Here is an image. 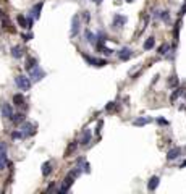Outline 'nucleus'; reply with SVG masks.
Listing matches in <instances>:
<instances>
[{
    "label": "nucleus",
    "instance_id": "nucleus-1",
    "mask_svg": "<svg viewBox=\"0 0 186 194\" xmlns=\"http://www.w3.org/2000/svg\"><path fill=\"white\" fill-rule=\"evenodd\" d=\"M31 80H29V78H26V76H16L15 78V84L18 86V88L19 89H23V91H28V89H29L31 88Z\"/></svg>",
    "mask_w": 186,
    "mask_h": 194
},
{
    "label": "nucleus",
    "instance_id": "nucleus-2",
    "mask_svg": "<svg viewBox=\"0 0 186 194\" xmlns=\"http://www.w3.org/2000/svg\"><path fill=\"white\" fill-rule=\"evenodd\" d=\"M83 58L88 62L89 65H92V67H105V65H107V60L94 58V57H91V55H88V54H83Z\"/></svg>",
    "mask_w": 186,
    "mask_h": 194
},
{
    "label": "nucleus",
    "instance_id": "nucleus-3",
    "mask_svg": "<svg viewBox=\"0 0 186 194\" xmlns=\"http://www.w3.org/2000/svg\"><path fill=\"white\" fill-rule=\"evenodd\" d=\"M29 76H31V81H41L42 78L45 76V71L41 70V67L37 65L36 68H32V70L29 71Z\"/></svg>",
    "mask_w": 186,
    "mask_h": 194
},
{
    "label": "nucleus",
    "instance_id": "nucleus-4",
    "mask_svg": "<svg viewBox=\"0 0 186 194\" xmlns=\"http://www.w3.org/2000/svg\"><path fill=\"white\" fill-rule=\"evenodd\" d=\"M6 144L0 142V170H3L6 167Z\"/></svg>",
    "mask_w": 186,
    "mask_h": 194
},
{
    "label": "nucleus",
    "instance_id": "nucleus-5",
    "mask_svg": "<svg viewBox=\"0 0 186 194\" xmlns=\"http://www.w3.org/2000/svg\"><path fill=\"white\" fill-rule=\"evenodd\" d=\"M21 129H23V138H28V136H32L36 134V125L34 123H24L23 126H21Z\"/></svg>",
    "mask_w": 186,
    "mask_h": 194
},
{
    "label": "nucleus",
    "instance_id": "nucleus-6",
    "mask_svg": "<svg viewBox=\"0 0 186 194\" xmlns=\"http://www.w3.org/2000/svg\"><path fill=\"white\" fill-rule=\"evenodd\" d=\"M73 176H71V175H68L65 179H63V184H62V188L58 189V192L60 194H63V192H68L70 191V188H71V186H73Z\"/></svg>",
    "mask_w": 186,
    "mask_h": 194
},
{
    "label": "nucleus",
    "instance_id": "nucleus-7",
    "mask_svg": "<svg viewBox=\"0 0 186 194\" xmlns=\"http://www.w3.org/2000/svg\"><path fill=\"white\" fill-rule=\"evenodd\" d=\"M80 24H81V21H80V16L75 15L73 18H71V36H78V32H80Z\"/></svg>",
    "mask_w": 186,
    "mask_h": 194
},
{
    "label": "nucleus",
    "instance_id": "nucleus-8",
    "mask_svg": "<svg viewBox=\"0 0 186 194\" xmlns=\"http://www.w3.org/2000/svg\"><path fill=\"white\" fill-rule=\"evenodd\" d=\"M0 112H2V117L11 120V117H13V109H11V105H10L8 102H3V104H2V109H0Z\"/></svg>",
    "mask_w": 186,
    "mask_h": 194
},
{
    "label": "nucleus",
    "instance_id": "nucleus-9",
    "mask_svg": "<svg viewBox=\"0 0 186 194\" xmlns=\"http://www.w3.org/2000/svg\"><path fill=\"white\" fill-rule=\"evenodd\" d=\"M42 6H44V2H39V3H36L32 6V10H31V16L34 19H37L41 16V10H42Z\"/></svg>",
    "mask_w": 186,
    "mask_h": 194
},
{
    "label": "nucleus",
    "instance_id": "nucleus-10",
    "mask_svg": "<svg viewBox=\"0 0 186 194\" xmlns=\"http://www.w3.org/2000/svg\"><path fill=\"white\" fill-rule=\"evenodd\" d=\"M52 167H54V162H52V160L44 162V165H42V175H44V176H49V175L52 173V170H54Z\"/></svg>",
    "mask_w": 186,
    "mask_h": 194
},
{
    "label": "nucleus",
    "instance_id": "nucleus-11",
    "mask_svg": "<svg viewBox=\"0 0 186 194\" xmlns=\"http://www.w3.org/2000/svg\"><path fill=\"white\" fill-rule=\"evenodd\" d=\"M180 154H181V149H180V147H173L171 150H168L167 159H168V160H175V159H178V157H180Z\"/></svg>",
    "mask_w": 186,
    "mask_h": 194
},
{
    "label": "nucleus",
    "instance_id": "nucleus-12",
    "mask_svg": "<svg viewBox=\"0 0 186 194\" xmlns=\"http://www.w3.org/2000/svg\"><path fill=\"white\" fill-rule=\"evenodd\" d=\"M159 181H160L159 176H152L151 179H149V183H147V189L149 191H155L157 186H159Z\"/></svg>",
    "mask_w": 186,
    "mask_h": 194
},
{
    "label": "nucleus",
    "instance_id": "nucleus-13",
    "mask_svg": "<svg viewBox=\"0 0 186 194\" xmlns=\"http://www.w3.org/2000/svg\"><path fill=\"white\" fill-rule=\"evenodd\" d=\"M125 23H126V16H123V15H115V16H113V26H115V28L123 26Z\"/></svg>",
    "mask_w": 186,
    "mask_h": 194
},
{
    "label": "nucleus",
    "instance_id": "nucleus-14",
    "mask_svg": "<svg viewBox=\"0 0 186 194\" xmlns=\"http://www.w3.org/2000/svg\"><path fill=\"white\" fill-rule=\"evenodd\" d=\"M91 138H92V134H91V131L89 129H86V131L83 133V136H81V139H80V142L83 146H88L89 142H91Z\"/></svg>",
    "mask_w": 186,
    "mask_h": 194
},
{
    "label": "nucleus",
    "instance_id": "nucleus-15",
    "mask_svg": "<svg viewBox=\"0 0 186 194\" xmlns=\"http://www.w3.org/2000/svg\"><path fill=\"white\" fill-rule=\"evenodd\" d=\"M37 67V58H34V57H29V58L26 60V65H24V68L26 71H31L32 68Z\"/></svg>",
    "mask_w": 186,
    "mask_h": 194
},
{
    "label": "nucleus",
    "instance_id": "nucleus-16",
    "mask_svg": "<svg viewBox=\"0 0 186 194\" xmlns=\"http://www.w3.org/2000/svg\"><path fill=\"white\" fill-rule=\"evenodd\" d=\"M130 57H131V50L128 49V47L121 49L120 52H118V58H120V60H128Z\"/></svg>",
    "mask_w": 186,
    "mask_h": 194
},
{
    "label": "nucleus",
    "instance_id": "nucleus-17",
    "mask_svg": "<svg viewBox=\"0 0 186 194\" xmlns=\"http://www.w3.org/2000/svg\"><path fill=\"white\" fill-rule=\"evenodd\" d=\"M13 104H15L16 107H21L24 104V96L23 94H15L13 96Z\"/></svg>",
    "mask_w": 186,
    "mask_h": 194
},
{
    "label": "nucleus",
    "instance_id": "nucleus-18",
    "mask_svg": "<svg viewBox=\"0 0 186 194\" xmlns=\"http://www.w3.org/2000/svg\"><path fill=\"white\" fill-rule=\"evenodd\" d=\"M151 118H138V120H134L133 121V125L134 126H144V125H147V123H151Z\"/></svg>",
    "mask_w": 186,
    "mask_h": 194
},
{
    "label": "nucleus",
    "instance_id": "nucleus-19",
    "mask_svg": "<svg viewBox=\"0 0 186 194\" xmlns=\"http://www.w3.org/2000/svg\"><path fill=\"white\" fill-rule=\"evenodd\" d=\"M11 55L15 57V58H21V57H23V50H21V47H18V45L11 47Z\"/></svg>",
    "mask_w": 186,
    "mask_h": 194
},
{
    "label": "nucleus",
    "instance_id": "nucleus-20",
    "mask_svg": "<svg viewBox=\"0 0 186 194\" xmlns=\"http://www.w3.org/2000/svg\"><path fill=\"white\" fill-rule=\"evenodd\" d=\"M96 39H97V36L94 32H91V31H86V41L89 42V44H96Z\"/></svg>",
    "mask_w": 186,
    "mask_h": 194
},
{
    "label": "nucleus",
    "instance_id": "nucleus-21",
    "mask_svg": "<svg viewBox=\"0 0 186 194\" xmlns=\"http://www.w3.org/2000/svg\"><path fill=\"white\" fill-rule=\"evenodd\" d=\"M16 19H18V23H19L21 28H24V29H29V28H28V18H24L23 15H18Z\"/></svg>",
    "mask_w": 186,
    "mask_h": 194
},
{
    "label": "nucleus",
    "instance_id": "nucleus-22",
    "mask_svg": "<svg viewBox=\"0 0 186 194\" xmlns=\"http://www.w3.org/2000/svg\"><path fill=\"white\" fill-rule=\"evenodd\" d=\"M154 45H155V39H154V37H149V39L144 42V50H151Z\"/></svg>",
    "mask_w": 186,
    "mask_h": 194
},
{
    "label": "nucleus",
    "instance_id": "nucleus-23",
    "mask_svg": "<svg viewBox=\"0 0 186 194\" xmlns=\"http://www.w3.org/2000/svg\"><path fill=\"white\" fill-rule=\"evenodd\" d=\"M24 113H16L11 117V121H15V123H21V121H24Z\"/></svg>",
    "mask_w": 186,
    "mask_h": 194
},
{
    "label": "nucleus",
    "instance_id": "nucleus-24",
    "mask_svg": "<svg viewBox=\"0 0 186 194\" xmlns=\"http://www.w3.org/2000/svg\"><path fill=\"white\" fill-rule=\"evenodd\" d=\"M159 18L163 19L165 23H168L170 21V15H168V11H159Z\"/></svg>",
    "mask_w": 186,
    "mask_h": 194
},
{
    "label": "nucleus",
    "instance_id": "nucleus-25",
    "mask_svg": "<svg viewBox=\"0 0 186 194\" xmlns=\"http://www.w3.org/2000/svg\"><path fill=\"white\" fill-rule=\"evenodd\" d=\"M168 50H170V45H168V44H163V45H160V49H159V54H160V55H165Z\"/></svg>",
    "mask_w": 186,
    "mask_h": 194
},
{
    "label": "nucleus",
    "instance_id": "nucleus-26",
    "mask_svg": "<svg viewBox=\"0 0 186 194\" xmlns=\"http://www.w3.org/2000/svg\"><path fill=\"white\" fill-rule=\"evenodd\" d=\"M11 138L13 139H21V138H23V133H21V131H13L11 133Z\"/></svg>",
    "mask_w": 186,
    "mask_h": 194
},
{
    "label": "nucleus",
    "instance_id": "nucleus-27",
    "mask_svg": "<svg viewBox=\"0 0 186 194\" xmlns=\"http://www.w3.org/2000/svg\"><path fill=\"white\" fill-rule=\"evenodd\" d=\"M183 94V89H176L175 92H173V94H171V100H175L178 96H181Z\"/></svg>",
    "mask_w": 186,
    "mask_h": 194
},
{
    "label": "nucleus",
    "instance_id": "nucleus-28",
    "mask_svg": "<svg viewBox=\"0 0 186 194\" xmlns=\"http://www.w3.org/2000/svg\"><path fill=\"white\" fill-rule=\"evenodd\" d=\"M168 84H170V86H176V84H178V78H176V76H171V80L168 81Z\"/></svg>",
    "mask_w": 186,
    "mask_h": 194
},
{
    "label": "nucleus",
    "instance_id": "nucleus-29",
    "mask_svg": "<svg viewBox=\"0 0 186 194\" xmlns=\"http://www.w3.org/2000/svg\"><path fill=\"white\" fill-rule=\"evenodd\" d=\"M23 39H24L26 42H28V41H31V39H32V34H31V32H28V34H24V36H23Z\"/></svg>",
    "mask_w": 186,
    "mask_h": 194
},
{
    "label": "nucleus",
    "instance_id": "nucleus-30",
    "mask_svg": "<svg viewBox=\"0 0 186 194\" xmlns=\"http://www.w3.org/2000/svg\"><path fill=\"white\" fill-rule=\"evenodd\" d=\"M157 123H159V125H168V121L163 120V118H159V120H157Z\"/></svg>",
    "mask_w": 186,
    "mask_h": 194
},
{
    "label": "nucleus",
    "instance_id": "nucleus-31",
    "mask_svg": "<svg viewBox=\"0 0 186 194\" xmlns=\"http://www.w3.org/2000/svg\"><path fill=\"white\" fill-rule=\"evenodd\" d=\"M184 13H186V2H184V5L181 6V10H180V16H183Z\"/></svg>",
    "mask_w": 186,
    "mask_h": 194
},
{
    "label": "nucleus",
    "instance_id": "nucleus-32",
    "mask_svg": "<svg viewBox=\"0 0 186 194\" xmlns=\"http://www.w3.org/2000/svg\"><path fill=\"white\" fill-rule=\"evenodd\" d=\"M178 31H180V23H178L176 28H175V39H178Z\"/></svg>",
    "mask_w": 186,
    "mask_h": 194
},
{
    "label": "nucleus",
    "instance_id": "nucleus-33",
    "mask_svg": "<svg viewBox=\"0 0 186 194\" xmlns=\"http://www.w3.org/2000/svg\"><path fill=\"white\" fill-rule=\"evenodd\" d=\"M183 167H186V160H184V162L181 163V168H183Z\"/></svg>",
    "mask_w": 186,
    "mask_h": 194
},
{
    "label": "nucleus",
    "instance_id": "nucleus-34",
    "mask_svg": "<svg viewBox=\"0 0 186 194\" xmlns=\"http://www.w3.org/2000/svg\"><path fill=\"white\" fill-rule=\"evenodd\" d=\"M94 2H96V3H101V2H102V0H94Z\"/></svg>",
    "mask_w": 186,
    "mask_h": 194
},
{
    "label": "nucleus",
    "instance_id": "nucleus-35",
    "mask_svg": "<svg viewBox=\"0 0 186 194\" xmlns=\"http://www.w3.org/2000/svg\"><path fill=\"white\" fill-rule=\"evenodd\" d=\"M126 2H133V0H126Z\"/></svg>",
    "mask_w": 186,
    "mask_h": 194
}]
</instances>
